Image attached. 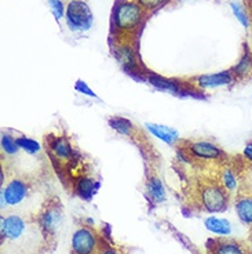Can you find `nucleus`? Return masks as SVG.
Listing matches in <instances>:
<instances>
[{"label":"nucleus","mask_w":252,"mask_h":254,"mask_svg":"<svg viewBox=\"0 0 252 254\" xmlns=\"http://www.w3.org/2000/svg\"><path fill=\"white\" fill-rule=\"evenodd\" d=\"M148 14L134 0H116L112 13V40L114 47H133Z\"/></svg>","instance_id":"1"},{"label":"nucleus","mask_w":252,"mask_h":254,"mask_svg":"<svg viewBox=\"0 0 252 254\" xmlns=\"http://www.w3.org/2000/svg\"><path fill=\"white\" fill-rule=\"evenodd\" d=\"M200 203L208 213H222L229 207L230 193L219 183H208L200 190Z\"/></svg>","instance_id":"2"},{"label":"nucleus","mask_w":252,"mask_h":254,"mask_svg":"<svg viewBox=\"0 0 252 254\" xmlns=\"http://www.w3.org/2000/svg\"><path fill=\"white\" fill-rule=\"evenodd\" d=\"M65 18L70 31H89L94 22V15L84 0H69L65 10Z\"/></svg>","instance_id":"3"},{"label":"nucleus","mask_w":252,"mask_h":254,"mask_svg":"<svg viewBox=\"0 0 252 254\" xmlns=\"http://www.w3.org/2000/svg\"><path fill=\"white\" fill-rule=\"evenodd\" d=\"M72 254H97L100 250V239L94 229L80 227L73 232L70 242Z\"/></svg>","instance_id":"4"},{"label":"nucleus","mask_w":252,"mask_h":254,"mask_svg":"<svg viewBox=\"0 0 252 254\" xmlns=\"http://www.w3.org/2000/svg\"><path fill=\"white\" fill-rule=\"evenodd\" d=\"M39 227L42 229L43 235L46 238L52 236L59 228L61 222H62V207L61 202L57 203L46 204L43 210L40 211L38 218Z\"/></svg>","instance_id":"5"},{"label":"nucleus","mask_w":252,"mask_h":254,"mask_svg":"<svg viewBox=\"0 0 252 254\" xmlns=\"http://www.w3.org/2000/svg\"><path fill=\"white\" fill-rule=\"evenodd\" d=\"M47 152L50 153L52 162H59L61 165H70L75 160L76 151L68 137L57 135L54 138H47Z\"/></svg>","instance_id":"6"},{"label":"nucleus","mask_w":252,"mask_h":254,"mask_svg":"<svg viewBox=\"0 0 252 254\" xmlns=\"http://www.w3.org/2000/svg\"><path fill=\"white\" fill-rule=\"evenodd\" d=\"M186 151H189L193 156L207 160H221L226 156V153L222 151L218 145L209 141H186Z\"/></svg>","instance_id":"7"},{"label":"nucleus","mask_w":252,"mask_h":254,"mask_svg":"<svg viewBox=\"0 0 252 254\" xmlns=\"http://www.w3.org/2000/svg\"><path fill=\"white\" fill-rule=\"evenodd\" d=\"M234 82H236V77H234L233 72H232V69H227L218 72V73L197 76L192 84L199 90H205L229 86V84H233Z\"/></svg>","instance_id":"8"},{"label":"nucleus","mask_w":252,"mask_h":254,"mask_svg":"<svg viewBox=\"0 0 252 254\" xmlns=\"http://www.w3.org/2000/svg\"><path fill=\"white\" fill-rule=\"evenodd\" d=\"M4 197L8 206H18L29 193V185L22 178H13L4 188Z\"/></svg>","instance_id":"9"},{"label":"nucleus","mask_w":252,"mask_h":254,"mask_svg":"<svg viewBox=\"0 0 252 254\" xmlns=\"http://www.w3.org/2000/svg\"><path fill=\"white\" fill-rule=\"evenodd\" d=\"M26 222L22 217L11 214L8 217H1V238L8 241H18L25 234Z\"/></svg>","instance_id":"10"},{"label":"nucleus","mask_w":252,"mask_h":254,"mask_svg":"<svg viewBox=\"0 0 252 254\" xmlns=\"http://www.w3.org/2000/svg\"><path fill=\"white\" fill-rule=\"evenodd\" d=\"M234 209L240 221L252 227V193H239L234 199Z\"/></svg>","instance_id":"11"},{"label":"nucleus","mask_w":252,"mask_h":254,"mask_svg":"<svg viewBox=\"0 0 252 254\" xmlns=\"http://www.w3.org/2000/svg\"><path fill=\"white\" fill-rule=\"evenodd\" d=\"M236 80H248L252 79V51L248 46H244L243 54L240 57L239 63L232 68Z\"/></svg>","instance_id":"12"},{"label":"nucleus","mask_w":252,"mask_h":254,"mask_svg":"<svg viewBox=\"0 0 252 254\" xmlns=\"http://www.w3.org/2000/svg\"><path fill=\"white\" fill-rule=\"evenodd\" d=\"M212 254H251L250 249L244 243L233 239H223L215 242Z\"/></svg>","instance_id":"13"},{"label":"nucleus","mask_w":252,"mask_h":254,"mask_svg":"<svg viewBox=\"0 0 252 254\" xmlns=\"http://www.w3.org/2000/svg\"><path fill=\"white\" fill-rule=\"evenodd\" d=\"M148 130L151 131L154 137H157L164 142L170 144V145H174L175 142L179 141V134H178L177 130L171 128V127L163 126V125H154V123H148L146 125Z\"/></svg>","instance_id":"14"},{"label":"nucleus","mask_w":252,"mask_h":254,"mask_svg":"<svg viewBox=\"0 0 252 254\" xmlns=\"http://www.w3.org/2000/svg\"><path fill=\"white\" fill-rule=\"evenodd\" d=\"M204 225L209 232H212L215 235L229 236L232 234V224L226 218H219L215 216L207 217L204 220Z\"/></svg>","instance_id":"15"},{"label":"nucleus","mask_w":252,"mask_h":254,"mask_svg":"<svg viewBox=\"0 0 252 254\" xmlns=\"http://www.w3.org/2000/svg\"><path fill=\"white\" fill-rule=\"evenodd\" d=\"M149 82L156 89L161 90V91H167V93H171V94H179V93L185 91L182 89L183 83H178V80H174V79H165V77L151 75Z\"/></svg>","instance_id":"16"},{"label":"nucleus","mask_w":252,"mask_h":254,"mask_svg":"<svg viewBox=\"0 0 252 254\" xmlns=\"http://www.w3.org/2000/svg\"><path fill=\"white\" fill-rule=\"evenodd\" d=\"M97 181L89 176H80L75 181V192L83 199H90L97 190Z\"/></svg>","instance_id":"17"},{"label":"nucleus","mask_w":252,"mask_h":254,"mask_svg":"<svg viewBox=\"0 0 252 254\" xmlns=\"http://www.w3.org/2000/svg\"><path fill=\"white\" fill-rule=\"evenodd\" d=\"M146 192L154 203H161L165 200V190H164L161 180L156 176H151L146 181Z\"/></svg>","instance_id":"18"},{"label":"nucleus","mask_w":252,"mask_h":254,"mask_svg":"<svg viewBox=\"0 0 252 254\" xmlns=\"http://www.w3.org/2000/svg\"><path fill=\"white\" fill-rule=\"evenodd\" d=\"M219 184L225 188V190L232 195L236 190H239V177H237V173L234 172L232 167H227L225 166L219 172Z\"/></svg>","instance_id":"19"},{"label":"nucleus","mask_w":252,"mask_h":254,"mask_svg":"<svg viewBox=\"0 0 252 254\" xmlns=\"http://www.w3.org/2000/svg\"><path fill=\"white\" fill-rule=\"evenodd\" d=\"M109 126L121 135H127V137H133L134 126L131 122L126 119V118H120V116H114L109 119Z\"/></svg>","instance_id":"20"},{"label":"nucleus","mask_w":252,"mask_h":254,"mask_svg":"<svg viewBox=\"0 0 252 254\" xmlns=\"http://www.w3.org/2000/svg\"><path fill=\"white\" fill-rule=\"evenodd\" d=\"M137 4L141 6V8L145 11L146 14H151L153 11H156L158 8H161L165 4H168L172 0H134Z\"/></svg>","instance_id":"21"},{"label":"nucleus","mask_w":252,"mask_h":254,"mask_svg":"<svg viewBox=\"0 0 252 254\" xmlns=\"http://www.w3.org/2000/svg\"><path fill=\"white\" fill-rule=\"evenodd\" d=\"M17 140V144H18L19 149L25 151L26 153H31V155H35L40 151V144L38 141L32 140V138H28V137H18L15 138Z\"/></svg>","instance_id":"22"},{"label":"nucleus","mask_w":252,"mask_h":254,"mask_svg":"<svg viewBox=\"0 0 252 254\" xmlns=\"http://www.w3.org/2000/svg\"><path fill=\"white\" fill-rule=\"evenodd\" d=\"M1 149L4 151V153L7 155H15V153L18 152L19 146L17 144V140L13 138L11 135H8V134H1Z\"/></svg>","instance_id":"23"},{"label":"nucleus","mask_w":252,"mask_h":254,"mask_svg":"<svg viewBox=\"0 0 252 254\" xmlns=\"http://www.w3.org/2000/svg\"><path fill=\"white\" fill-rule=\"evenodd\" d=\"M230 7L233 10V14L236 15V18L241 22V25L246 26V28L250 26V18H248V14H247L244 6H241L239 1H232Z\"/></svg>","instance_id":"24"},{"label":"nucleus","mask_w":252,"mask_h":254,"mask_svg":"<svg viewBox=\"0 0 252 254\" xmlns=\"http://www.w3.org/2000/svg\"><path fill=\"white\" fill-rule=\"evenodd\" d=\"M49 6L54 14L55 19H61L63 17V4L61 0H49Z\"/></svg>","instance_id":"25"},{"label":"nucleus","mask_w":252,"mask_h":254,"mask_svg":"<svg viewBox=\"0 0 252 254\" xmlns=\"http://www.w3.org/2000/svg\"><path fill=\"white\" fill-rule=\"evenodd\" d=\"M75 89L76 91H79V93H82V94L89 95V97H95V98H97V94H95L94 91L87 86V83L82 82V80H79V82L76 83Z\"/></svg>","instance_id":"26"},{"label":"nucleus","mask_w":252,"mask_h":254,"mask_svg":"<svg viewBox=\"0 0 252 254\" xmlns=\"http://www.w3.org/2000/svg\"><path fill=\"white\" fill-rule=\"evenodd\" d=\"M243 158L246 159V162H248V165L252 166V141L247 142V145L244 146Z\"/></svg>","instance_id":"27"},{"label":"nucleus","mask_w":252,"mask_h":254,"mask_svg":"<svg viewBox=\"0 0 252 254\" xmlns=\"http://www.w3.org/2000/svg\"><path fill=\"white\" fill-rule=\"evenodd\" d=\"M97 254H120V253L117 252V250H114V249L106 248V249H100Z\"/></svg>","instance_id":"28"},{"label":"nucleus","mask_w":252,"mask_h":254,"mask_svg":"<svg viewBox=\"0 0 252 254\" xmlns=\"http://www.w3.org/2000/svg\"><path fill=\"white\" fill-rule=\"evenodd\" d=\"M248 249H250V253L252 254V236H251V241H250V245H248Z\"/></svg>","instance_id":"29"},{"label":"nucleus","mask_w":252,"mask_h":254,"mask_svg":"<svg viewBox=\"0 0 252 254\" xmlns=\"http://www.w3.org/2000/svg\"><path fill=\"white\" fill-rule=\"evenodd\" d=\"M250 6L252 7V0H250Z\"/></svg>","instance_id":"30"},{"label":"nucleus","mask_w":252,"mask_h":254,"mask_svg":"<svg viewBox=\"0 0 252 254\" xmlns=\"http://www.w3.org/2000/svg\"><path fill=\"white\" fill-rule=\"evenodd\" d=\"M251 11H252V7H251Z\"/></svg>","instance_id":"31"}]
</instances>
